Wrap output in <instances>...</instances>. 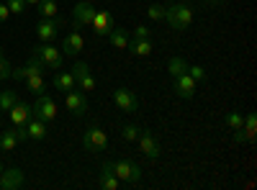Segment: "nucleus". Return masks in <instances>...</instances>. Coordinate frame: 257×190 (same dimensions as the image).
I'll use <instances>...</instances> for the list:
<instances>
[{
    "instance_id": "1",
    "label": "nucleus",
    "mask_w": 257,
    "mask_h": 190,
    "mask_svg": "<svg viewBox=\"0 0 257 190\" xmlns=\"http://www.w3.org/2000/svg\"><path fill=\"white\" fill-rule=\"evenodd\" d=\"M165 21L170 24V29L175 31H185L193 24V8L188 3H173L165 6Z\"/></svg>"
},
{
    "instance_id": "2",
    "label": "nucleus",
    "mask_w": 257,
    "mask_h": 190,
    "mask_svg": "<svg viewBox=\"0 0 257 190\" xmlns=\"http://www.w3.org/2000/svg\"><path fill=\"white\" fill-rule=\"evenodd\" d=\"M111 170L126 185H139L142 182V167L137 162H132V159H116V162H111Z\"/></svg>"
},
{
    "instance_id": "3",
    "label": "nucleus",
    "mask_w": 257,
    "mask_h": 190,
    "mask_svg": "<svg viewBox=\"0 0 257 190\" xmlns=\"http://www.w3.org/2000/svg\"><path fill=\"white\" fill-rule=\"evenodd\" d=\"M31 57H36L44 67H49V70H62V59H64V54H62V49H57L52 41H44V44H39L36 49H34V54Z\"/></svg>"
},
{
    "instance_id": "4",
    "label": "nucleus",
    "mask_w": 257,
    "mask_h": 190,
    "mask_svg": "<svg viewBox=\"0 0 257 190\" xmlns=\"http://www.w3.org/2000/svg\"><path fill=\"white\" fill-rule=\"evenodd\" d=\"M82 146L88 152H105L108 149V136H105V131L98 129V126H90V129L82 134Z\"/></svg>"
},
{
    "instance_id": "5",
    "label": "nucleus",
    "mask_w": 257,
    "mask_h": 190,
    "mask_svg": "<svg viewBox=\"0 0 257 190\" xmlns=\"http://www.w3.org/2000/svg\"><path fill=\"white\" fill-rule=\"evenodd\" d=\"M31 111H34V116H36V118L52 123V121L57 118V103H54L47 93H41V95H36V103L31 105Z\"/></svg>"
},
{
    "instance_id": "6",
    "label": "nucleus",
    "mask_w": 257,
    "mask_h": 190,
    "mask_svg": "<svg viewBox=\"0 0 257 190\" xmlns=\"http://www.w3.org/2000/svg\"><path fill=\"white\" fill-rule=\"evenodd\" d=\"M72 77H75V82L80 85V90H82V93H93V90L98 88V82H95V77L90 75V67L85 65V62H75V67H72Z\"/></svg>"
},
{
    "instance_id": "7",
    "label": "nucleus",
    "mask_w": 257,
    "mask_h": 190,
    "mask_svg": "<svg viewBox=\"0 0 257 190\" xmlns=\"http://www.w3.org/2000/svg\"><path fill=\"white\" fill-rule=\"evenodd\" d=\"M113 103L118 105V111H126V113H137L139 111V98H137L134 90H128V88L113 90Z\"/></svg>"
},
{
    "instance_id": "8",
    "label": "nucleus",
    "mask_w": 257,
    "mask_h": 190,
    "mask_svg": "<svg viewBox=\"0 0 257 190\" xmlns=\"http://www.w3.org/2000/svg\"><path fill=\"white\" fill-rule=\"evenodd\" d=\"M137 141H139V149L144 152V157H149V159H157V157L162 154V149H160V141H157V136H155L152 131L139 129Z\"/></svg>"
},
{
    "instance_id": "9",
    "label": "nucleus",
    "mask_w": 257,
    "mask_h": 190,
    "mask_svg": "<svg viewBox=\"0 0 257 190\" xmlns=\"http://www.w3.org/2000/svg\"><path fill=\"white\" fill-rule=\"evenodd\" d=\"M95 11H98V8L90 3V0H77L75 8H72V21H75L77 26H90Z\"/></svg>"
},
{
    "instance_id": "10",
    "label": "nucleus",
    "mask_w": 257,
    "mask_h": 190,
    "mask_svg": "<svg viewBox=\"0 0 257 190\" xmlns=\"http://www.w3.org/2000/svg\"><path fill=\"white\" fill-rule=\"evenodd\" d=\"M173 88H175L178 98H183V100H190L193 95H196L198 82H196V80H193V77L185 72V75H178V77H173Z\"/></svg>"
},
{
    "instance_id": "11",
    "label": "nucleus",
    "mask_w": 257,
    "mask_h": 190,
    "mask_svg": "<svg viewBox=\"0 0 257 190\" xmlns=\"http://www.w3.org/2000/svg\"><path fill=\"white\" fill-rule=\"evenodd\" d=\"M59 26H62V18H59V16H57V18H41L39 24H36V36H39L41 41H54Z\"/></svg>"
},
{
    "instance_id": "12",
    "label": "nucleus",
    "mask_w": 257,
    "mask_h": 190,
    "mask_svg": "<svg viewBox=\"0 0 257 190\" xmlns=\"http://www.w3.org/2000/svg\"><path fill=\"white\" fill-rule=\"evenodd\" d=\"M90 26H93L95 36H108L111 29L116 26V21H113V16H111L108 11H95V16H93V21H90Z\"/></svg>"
},
{
    "instance_id": "13",
    "label": "nucleus",
    "mask_w": 257,
    "mask_h": 190,
    "mask_svg": "<svg viewBox=\"0 0 257 190\" xmlns=\"http://www.w3.org/2000/svg\"><path fill=\"white\" fill-rule=\"evenodd\" d=\"M64 105H67V111L72 116H85L88 113V98H85V93H77V90H70L67 98H64Z\"/></svg>"
},
{
    "instance_id": "14",
    "label": "nucleus",
    "mask_w": 257,
    "mask_h": 190,
    "mask_svg": "<svg viewBox=\"0 0 257 190\" xmlns=\"http://www.w3.org/2000/svg\"><path fill=\"white\" fill-rule=\"evenodd\" d=\"M24 185V170L18 167H11V170H3L0 172V190H16Z\"/></svg>"
},
{
    "instance_id": "15",
    "label": "nucleus",
    "mask_w": 257,
    "mask_h": 190,
    "mask_svg": "<svg viewBox=\"0 0 257 190\" xmlns=\"http://www.w3.org/2000/svg\"><path fill=\"white\" fill-rule=\"evenodd\" d=\"M82 47H85V39L80 36V31H72V34L64 36V41H62V54L77 57V54L82 52Z\"/></svg>"
},
{
    "instance_id": "16",
    "label": "nucleus",
    "mask_w": 257,
    "mask_h": 190,
    "mask_svg": "<svg viewBox=\"0 0 257 190\" xmlns=\"http://www.w3.org/2000/svg\"><path fill=\"white\" fill-rule=\"evenodd\" d=\"M26 134H29V139H34V141L47 139V134H49V123H47V121H41V118H36V116H31V118L26 121Z\"/></svg>"
},
{
    "instance_id": "17",
    "label": "nucleus",
    "mask_w": 257,
    "mask_h": 190,
    "mask_svg": "<svg viewBox=\"0 0 257 190\" xmlns=\"http://www.w3.org/2000/svg\"><path fill=\"white\" fill-rule=\"evenodd\" d=\"M118 185H121V180L113 175L111 162H103L100 175H98V187H103V190H118Z\"/></svg>"
},
{
    "instance_id": "18",
    "label": "nucleus",
    "mask_w": 257,
    "mask_h": 190,
    "mask_svg": "<svg viewBox=\"0 0 257 190\" xmlns=\"http://www.w3.org/2000/svg\"><path fill=\"white\" fill-rule=\"evenodd\" d=\"M8 113H11L13 126H18V123H26V121L34 116V111H31V105H29V103H16Z\"/></svg>"
},
{
    "instance_id": "19",
    "label": "nucleus",
    "mask_w": 257,
    "mask_h": 190,
    "mask_svg": "<svg viewBox=\"0 0 257 190\" xmlns=\"http://www.w3.org/2000/svg\"><path fill=\"white\" fill-rule=\"evenodd\" d=\"M52 85H54V90L70 93V90H75V88H77V82H75L72 72H57V75H54V80H52Z\"/></svg>"
},
{
    "instance_id": "20",
    "label": "nucleus",
    "mask_w": 257,
    "mask_h": 190,
    "mask_svg": "<svg viewBox=\"0 0 257 190\" xmlns=\"http://www.w3.org/2000/svg\"><path fill=\"white\" fill-rule=\"evenodd\" d=\"M128 52L134 57H149L152 54V41L149 39H132L128 41Z\"/></svg>"
},
{
    "instance_id": "21",
    "label": "nucleus",
    "mask_w": 257,
    "mask_h": 190,
    "mask_svg": "<svg viewBox=\"0 0 257 190\" xmlns=\"http://www.w3.org/2000/svg\"><path fill=\"white\" fill-rule=\"evenodd\" d=\"M108 39H111V44L116 47V49H128V31L126 29H121V26H113L111 29V34H108Z\"/></svg>"
},
{
    "instance_id": "22",
    "label": "nucleus",
    "mask_w": 257,
    "mask_h": 190,
    "mask_svg": "<svg viewBox=\"0 0 257 190\" xmlns=\"http://www.w3.org/2000/svg\"><path fill=\"white\" fill-rule=\"evenodd\" d=\"M16 144H18L16 129H6V131H0V152H16Z\"/></svg>"
},
{
    "instance_id": "23",
    "label": "nucleus",
    "mask_w": 257,
    "mask_h": 190,
    "mask_svg": "<svg viewBox=\"0 0 257 190\" xmlns=\"http://www.w3.org/2000/svg\"><path fill=\"white\" fill-rule=\"evenodd\" d=\"M242 131H244L247 141H254V136H257V116H254V113H247V116H244Z\"/></svg>"
},
{
    "instance_id": "24",
    "label": "nucleus",
    "mask_w": 257,
    "mask_h": 190,
    "mask_svg": "<svg viewBox=\"0 0 257 190\" xmlns=\"http://www.w3.org/2000/svg\"><path fill=\"white\" fill-rule=\"evenodd\" d=\"M36 11H39L41 18H57L59 16V8H57L54 0H41V3L36 6Z\"/></svg>"
},
{
    "instance_id": "25",
    "label": "nucleus",
    "mask_w": 257,
    "mask_h": 190,
    "mask_svg": "<svg viewBox=\"0 0 257 190\" xmlns=\"http://www.w3.org/2000/svg\"><path fill=\"white\" fill-rule=\"evenodd\" d=\"M26 88L34 93V95H41V93H47L44 90V77H41V72H36V75H31V77H26Z\"/></svg>"
},
{
    "instance_id": "26",
    "label": "nucleus",
    "mask_w": 257,
    "mask_h": 190,
    "mask_svg": "<svg viewBox=\"0 0 257 190\" xmlns=\"http://www.w3.org/2000/svg\"><path fill=\"white\" fill-rule=\"evenodd\" d=\"M167 70H170V75H173V77L185 75L188 72V62L183 57H173V59H170V65H167Z\"/></svg>"
},
{
    "instance_id": "27",
    "label": "nucleus",
    "mask_w": 257,
    "mask_h": 190,
    "mask_svg": "<svg viewBox=\"0 0 257 190\" xmlns=\"http://www.w3.org/2000/svg\"><path fill=\"white\" fill-rule=\"evenodd\" d=\"M226 126L231 131H237V129H242V121H244V116H242V111H231V113H226Z\"/></svg>"
},
{
    "instance_id": "28",
    "label": "nucleus",
    "mask_w": 257,
    "mask_h": 190,
    "mask_svg": "<svg viewBox=\"0 0 257 190\" xmlns=\"http://www.w3.org/2000/svg\"><path fill=\"white\" fill-rule=\"evenodd\" d=\"M16 103L18 100H16V93L13 90H3V93H0V111H11Z\"/></svg>"
},
{
    "instance_id": "29",
    "label": "nucleus",
    "mask_w": 257,
    "mask_h": 190,
    "mask_svg": "<svg viewBox=\"0 0 257 190\" xmlns=\"http://www.w3.org/2000/svg\"><path fill=\"white\" fill-rule=\"evenodd\" d=\"M11 72H13V65H11V59L6 57L3 47H0V80H8Z\"/></svg>"
},
{
    "instance_id": "30",
    "label": "nucleus",
    "mask_w": 257,
    "mask_h": 190,
    "mask_svg": "<svg viewBox=\"0 0 257 190\" xmlns=\"http://www.w3.org/2000/svg\"><path fill=\"white\" fill-rule=\"evenodd\" d=\"M137 136H139V126H134V123H126L121 129V139H126V141H137Z\"/></svg>"
},
{
    "instance_id": "31",
    "label": "nucleus",
    "mask_w": 257,
    "mask_h": 190,
    "mask_svg": "<svg viewBox=\"0 0 257 190\" xmlns=\"http://www.w3.org/2000/svg\"><path fill=\"white\" fill-rule=\"evenodd\" d=\"M6 6H8V11L11 13H16V16H21L29 6H26V0H6Z\"/></svg>"
},
{
    "instance_id": "32",
    "label": "nucleus",
    "mask_w": 257,
    "mask_h": 190,
    "mask_svg": "<svg viewBox=\"0 0 257 190\" xmlns=\"http://www.w3.org/2000/svg\"><path fill=\"white\" fill-rule=\"evenodd\" d=\"M188 75L193 77V80H196V82H206V70L201 67V65H193V67H188Z\"/></svg>"
},
{
    "instance_id": "33",
    "label": "nucleus",
    "mask_w": 257,
    "mask_h": 190,
    "mask_svg": "<svg viewBox=\"0 0 257 190\" xmlns=\"http://www.w3.org/2000/svg\"><path fill=\"white\" fill-rule=\"evenodd\" d=\"M147 16L152 18V21H162V18H165V6H160V3L149 6V8H147Z\"/></svg>"
},
{
    "instance_id": "34",
    "label": "nucleus",
    "mask_w": 257,
    "mask_h": 190,
    "mask_svg": "<svg viewBox=\"0 0 257 190\" xmlns=\"http://www.w3.org/2000/svg\"><path fill=\"white\" fill-rule=\"evenodd\" d=\"M132 39H152V29H147V26H137L132 31Z\"/></svg>"
},
{
    "instance_id": "35",
    "label": "nucleus",
    "mask_w": 257,
    "mask_h": 190,
    "mask_svg": "<svg viewBox=\"0 0 257 190\" xmlns=\"http://www.w3.org/2000/svg\"><path fill=\"white\" fill-rule=\"evenodd\" d=\"M13 129H16L18 141H26V139H29V134H26V123H18V126H13Z\"/></svg>"
},
{
    "instance_id": "36",
    "label": "nucleus",
    "mask_w": 257,
    "mask_h": 190,
    "mask_svg": "<svg viewBox=\"0 0 257 190\" xmlns=\"http://www.w3.org/2000/svg\"><path fill=\"white\" fill-rule=\"evenodd\" d=\"M8 16H11L8 6H6V3H0V24H3V21H8Z\"/></svg>"
},
{
    "instance_id": "37",
    "label": "nucleus",
    "mask_w": 257,
    "mask_h": 190,
    "mask_svg": "<svg viewBox=\"0 0 257 190\" xmlns=\"http://www.w3.org/2000/svg\"><path fill=\"white\" fill-rule=\"evenodd\" d=\"M234 141H237V144H244V141H247V136H244V131H242V129L234 131Z\"/></svg>"
},
{
    "instance_id": "38",
    "label": "nucleus",
    "mask_w": 257,
    "mask_h": 190,
    "mask_svg": "<svg viewBox=\"0 0 257 190\" xmlns=\"http://www.w3.org/2000/svg\"><path fill=\"white\" fill-rule=\"evenodd\" d=\"M203 3H206V6H221L224 0H203Z\"/></svg>"
},
{
    "instance_id": "39",
    "label": "nucleus",
    "mask_w": 257,
    "mask_h": 190,
    "mask_svg": "<svg viewBox=\"0 0 257 190\" xmlns=\"http://www.w3.org/2000/svg\"><path fill=\"white\" fill-rule=\"evenodd\" d=\"M41 0H26V6H39Z\"/></svg>"
},
{
    "instance_id": "40",
    "label": "nucleus",
    "mask_w": 257,
    "mask_h": 190,
    "mask_svg": "<svg viewBox=\"0 0 257 190\" xmlns=\"http://www.w3.org/2000/svg\"><path fill=\"white\" fill-rule=\"evenodd\" d=\"M0 172H3V164H0Z\"/></svg>"
}]
</instances>
